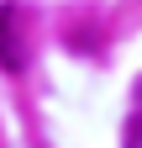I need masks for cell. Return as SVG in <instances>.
<instances>
[{
    "mask_svg": "<svg viewBox=\"0 0 142 148\" xmlns=\"http://www.w3.org/2000/svg\"><path fill=\"white\" fill-rule=\"evenodd\" d=\"M0 69H5V74H21V69H26L21 11H16V5H0Z\"/></svg>",
    "mask_w": 142,
    "mask_h": 148,
    "instance_id": "obj_1",
    "label": "cell"
},
{
    "mask_svg": "<svg viewBox=\"0 0 142 148\" xmlns=\"http://www.w3.org/2000/svg\"><path fill=\"white\" fill-rule=\"evenodd\" d=\"M121 148H142V85H137L132 116H126V127H121Z\"/></svg>",
    "mask_w": 142,
    "mask_h": 148,
    "instance_id": "obj_2",
    "label": "cell"
}]
</instances>
